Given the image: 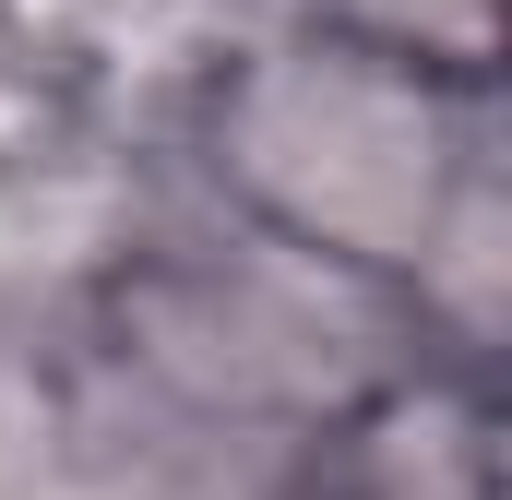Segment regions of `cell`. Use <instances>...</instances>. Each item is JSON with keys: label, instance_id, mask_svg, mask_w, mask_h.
<instances>
[{"label": "cell", "instance_id": "6da1fadb", "mask_svg": "<svg viewBox=\"0 0 512 500\" xmlns=\"http://www.w3.org/2000/svg\"><path fill=\"white\" fill-rule=\"evenodd\" d=\"M48 310L72 358L108 393H131L143 417L286 441V453L417 370V334L382 286L239 227L227 203H203L167 167L131 179V203L84 239Z\"/></svg>", "mask_w": 512, "mask_h": 500}, {"label": "cell", "instance_id": "7a4b0ae2", "mask_svg": "<svg viewBox=\"0 0 512 500\" xmlns=\"http://www.w3.org/2000/svg\"><path fill=\"white\" fill-rule=\"evenodd\" d=\"M489 155H512L501 84H453V72L358 48V36L251 12L167 84L155 167L191 179L203 203H227L239 227L405 298L429 227L453 215V191Z\"/></svg>", "mask_w": 512, "mask_h": 500}, {"label": "cell", "instance_id": "3957f363", "mask_svg": "<svg viewBox=\"0 0 512 500\" xmlns=\"http://www.w3.org/2000/svg\"><path fill=\"white\" fill-rule=\"evenodd\" d=\"M298 500H501V405L465 370L382 381L334 429L298 441Z\"/></svg>", "mask_w": 512, "mask_h": 500}, {"label": "cell", "instance_id": "277c9868", "mask_svg": "<svg viewBox=\"0 0 512 500\" xmlns=\"http://www.w3.org/2000/svg\"><path fill=\"white\" fill-rule=\"evenodd\" d=\"M96 500H298V453L286 441H227V429L143 417L131 393L96 381Z\"/></svg>", "mask_w": 512, "mask_h": 500}, {"label": "cell", "instance_id": "5b68a950", "mask_svg": "<svg viewBox=\"0 0 512 500\" xmlns=\"http://www.w3.org/2000/svg\"><path fill=\"white\" fill-rule=\"evenodd\" d=\"M262 12L358 36V48L417 60V72H453V84H501V0H262Z\"/></svg>", "mask_w": 512, "mask_h": 500}]
</instances>
